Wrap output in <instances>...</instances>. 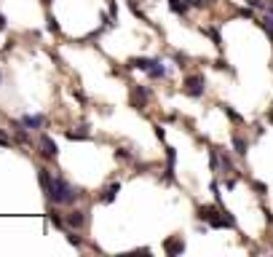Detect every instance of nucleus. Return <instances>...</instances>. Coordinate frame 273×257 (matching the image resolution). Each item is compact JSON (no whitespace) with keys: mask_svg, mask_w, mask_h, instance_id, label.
I'll use <instances>...</instances> for the list:
<instances>
[{"mask_svg":"<svg viewBox=\"0 0 273 257\" xmlns=\"http://www.w3.org/2000/svg\"><path fill=\"white\" fill-rule=\"evenodd\" d=\"M46 199L54 204V206H72V204L81 199V190L72 185V182H67L64 177H54L49 190H46Z\"/></svg>","mask_w":273,"mask_h":257,"instance_id":"f257e3e1","label":"nucleus"},{"mask_svg":"<svg viewBox=\"0 0 273 257\" xmlns=\"http://www.w3.org/2000/svg\"><path fill=\"white\" fill-rule=\"evenodd\" d=\"M182 91L190 97V100H201V97L206 94V78L204 72H193V75H188L182 81Z\"/></svg>","mask_w":273,"mask_h":257,"instance_id":"f03ea898","label":"nucleus"},{"mask_svg":"<svg viewBox=\"0 0 273 257\" xmlns=\"http://www.w3.org/2000/svg\"><path fill=\"white\" fill-rule=\"evenodd\" d=\"M38 148H41V155L46 158V161H56V155H59V145L51 140V137H41L38 140Z\"/></svg>","mask_w":273,"mask_h":257,"instance_id":"7ed1b4c3","label":"nucleus"},{"mask_svg":"<svg viewBox=\"0 0 273 257\" xmlns=\"http://www.w3.org/2000/svg\"><path fill=\"white\" fill-rule=\"evenodd\" d=\"M148 100H150V89H148V86H134V89H131V107L145 110V107H148Z\"/></svg>","mask_w":273,"mask_h":257,"instance_id":"20e7f679","label":"nucleus"},{"mask_svg":"<svg viewBox=\"0 0 273 257\" xmlns=\"http://www.w3.org/2000/svg\"><path fill=\"white\" fill-rule=\"evenodd\" d=\"M164 252L169 255V257L182 255V252H185V241H182V236H171V239H166V241H164Z\"/></svg>","mask_w":273,"mask_h":257,"instance_id":"39448f33","label":"nucleus"},{"mask_svg":"<svg viewBox=\"0 0 273 257\" xmlns=\"http://www.w3.org/2000/svg\"><path fill=\"white\" fill-rule=\"evenodd\" d=\"M64 222H67V228L81 230V228L86 225V212H83V209H72V212L64 214Z\"/></svg>","mask_w":273,"mask_h":257,"instance_id":"423d86ee","label":"nucleus"},{"mask_svg":"<svg viewBox=\"0 0 273 257\" xmlns=\"http://www.w3.org/2000/svg\"><path fill=\"white\" fill-rule=\"evenodd\" d=\"M174 166H177V150L166 148V171H164L166 182H174Z\"/></svg>","mask_w":273,"mask_h":257,"instance_id":"0eeeda50","label":"nucleus"},{"mask_svg":"<svg viewBox=\"0 0 273 257\" xmlns=\"http://www.w3.org/2000/svg\"><path fill=\"white\" fill-rule=\"evenodd\" d=\"M118 193H121V182H110V185L102 190V196H99V201H102V204H112V201L118 199Z\"/></svg>","mask_w":273,"mask_h":257,"instance_id":"6e6552de","label":"nucleus"},{"mask_svg":"<svg viewBox=\"0 0 273 257\" xmlns=\"http://www.w3.org/2000/svg\"><path fill=\"white\" fill-rule=\"evenodd\" d=\"M233 150H236L238 158H246V153H249V140L241 134H233Z\"/></svg>","mask_w":273,"mask_h":257,"instance_id":"1a4fd4ad","label":"nucleus"},{"mask_svg":"<svg viewBox=\"0 0 273 257\" xmlns=\"http://www.w3.org/2000/svg\"><path fill=\"white\" fill-rule=\"evenodd\" d=\"M166 75H169L166 64L161 62V59H153V67L148 70V78H153V81H158V78H166Z\"/></svg>","mask_w":273,"mask_h":257,"instance_id":"9d476101","label":"nucleus"},{"mask_svg":"<svg viewBox=\"0 0 273 257\" xmlns=\"http://www.w3.org/2000/svg\"><path fill=\"white\" fill-rule=\"evenodd\" d=\"M129 70H142V72H148L153 67V59L148 56H134V59H129V64H126Z\"/></svg>","mask_w":273,"mask_h":257,"instance_id":"9b49d317","label":"nucleus"},{"mask_svg":"<svg viewBox=\"0 0 273 257\" xmlns=\"http://www.w3.org/2000/svg\"><path fill=\"white\" fill-rule=\"evenodd\" d=\"M22 123H24L30 131H38V129L46 126V118H43V115H22Z\"/></svg>","mask_w":273,"mask_h":257,"instance_id":"f8f14e48","label":"nucleus"},{"mask_svg":"<svg viewBox=\"0 0 273 257\" xmlns=\"http://www.w3.org/2000/svg\"><path fill=\"white\" fill-rule=\"evenodd\" d=\"M209 166H212L215 174H222V155H219V148L209 150Z\"/></svg>","mask_w":273,"mask_h":257,"instance_id":"ddd939ff","label":"nucleus"},{"mask_svg":"<svg viewBox=\"0 0 273 257\" xmlns=\"http://www.w3.org/2000/svg\"><path fill=\"white\" fill-rule=\"evenodd\" d=\"M11 129H14V134H16V140H19V142H24V145L30 142V129L24 126L22 121H14V123H11Z\"/></svg>","mask_w":273,"mask_h":257,"instance_id":"4468645a","label":"nucleus"},{"mask_svg":"<svg viewBox=\"0 0 273 257\" xmlns=\"http://www.w3.org/2000/svg\"><path fill=\"white\" fill-rule=\"evenodd\" d=\"M67 140H78V142H86V140H91V134H89V126L67 129Z\"/></svg>","mask_w":273,"mask_h":257,"instance_id":"2eb2a0df","label":"nucleus"},{"mask_svg":"<svg viewBox=\"0 0 273 257\" xmlns=\"http://www.w3.org/2000/svg\"><path fill=\"white\" fill-rule=\"evenodd\" d=\"M169 8H171V14H177V16H188L190 5H188V0H169Z\"/></svg>","mask_w":273,"mask_h":257,"instance_id":"dca6fc26","label":"nucleus"},{"mask_svg":"<svg viewBox=\"0 0 273 257\" xmlns=\"http://www.w3.org/2000/svg\"><path fill=\"white\" fill-rule=\"evenodd\" d=\"M64 236H67V241H70L75 249H83V239H81V233H78L75 228H67V230H64Z\"/></svg>","mask_w":273,"mask_h":257,"instance_id":"f3484780","label":"nucleus"},{"mask_svg":"<svg viewBox=\"0 0 273 257\" xmlns=\"http://www.w3.org/2000/svg\"><path fill=\"white\" fill-rule=\"evenodd\" d=\"M38 180H41V188H43V193H46V190H49V185H51V180H54V174H51V171L49 169H38Z\"/></svg>","mask_w":273,"mask_h":257,"instance_id":"a211bd4d","label":"nucleus"},{"mask_svg":"<svg viewBox=\"0 0 273 257\" xmlns=\"http://www.w3.org/2000/svg\"><path fill=\"white\" fill-rule=\"evenodd\" d=\"M49 222H51V225H54V228H64V225H67V222H64V217L59 214L54 206L49 209Z\"/></svg>","mask_w":273,"mask_h":257,"instance_id":"6ab92c4d","label":"nucleus"},{"mask_svg":"<svg viewBox=\"0 0 273 257\" xmlns=\"http://www.w3.org/2000/svg\"><path fill=\"white\" fill-rule=\"evenodd\" d=\"M201 30H204V35H209L212 41H215L217 49H222V35H219V30H217V27H201Z\"/></svg>","mask_w":273,"mask_h":257,"instance_id":"aec40b11","label":"nucleus"},{"mask_svg":"<svg viewBox=\"0 0 273 257\" xmlns=\"http://www.w3.org/2000/svg\"><path fill=\"white\" fill-rule=\"evenodd\" d=\"M46 30L54 32V35H59V32H62V27H59V22H56V16H54V14L46 16Z\"/></svg>","mask_w":273,"mask_h":257,"instance_id":"412c9836","label":"nucleus"},{"mask_svg":"<svg viewBox=\"0 0 273 257\" xmlns=\"http://www.w3.org/2000/svg\"><path fill=\"white\" fill-rule=\"evenodd\" d=\"M129 8H131V14H134V16L139 19V22H150V19L145 16V11L139 8V3H137V0H131V3H129Z\"/></svg>","mask_w":273,"mask_h":257,"instance_id":"4be33fe9","label":"nucleus"},{"mask_svg":"<svg viewBox=\"0 0 273 257\" xmlns=\"http://www.w3.org/2000/svg\"><path fill=\"white\" fill-rule=\"evenodd\" d=\"M219 107H222V110H225V115H228V118H230V121H233V123H241V121H244V118H241V115H238V113H236V110H233V107H228V104H219Z\"/></svg>","mask_w":273,"mask_h":257,"instance_id":"5701e85b","label":"nucleus"},{"mask_svg":"<svg viewBox=\"0 0 273 257\" xmlns=\"http://www.w3.org/2000/svg\"><path fill=\"white\" fill-rule=\"evenodd\" d=\"M190 8H212L215 5V0H188Z\"/></svg>","mask_w":273,"mask_h":257,"instance_id":"b1692460","label":"nucleus"},{"mask_svg":"<svg viewBox=\"0 0 273 257\" xmlns=\"http://www.w3.org/2000/svg\"><path fill=\"white\" fill-rule=\"evenodd\" d=\"M115 158L118 161H131V150L129 148H115Z\"/></svg>","mask_w":273,"mask_h":257,"instance_id":"393cba45","label":"nucleus"},{"mask_svg":"<svg viewBox=\"0 0 273 257\" xmlns=\"http://www.w3.org/2000/svg\"><path fill=\"white\" fill-rule=\"evenodd\" d=\"M11 145H14V137L5 134V131L0 129V148H11Z\"/></svg>","mask_w":273,"mask_h":257,"instance_id":"a878e982","label":"nucleus"},{"mask_svg":"<svg viewBox=\"0 0 273 257\" xmlns=\"http://www.w3.org/2000/svg\"><path fill=\"white\" fill-rule=\"evenodd\" d=\"M246 5H249V8H255V11H265V8H268V3H265V0H246Z\"/></svg>","mask_w":273,"mask_h":257,"instance_id":"bb28decb","label":"nucleus"},{"mask_svg":"<svg viewBox=\"0 0 273 257\" xmlns=\"http://www.w3.org/2000/svg\"><path fill=\"white\" fill-rule=\"evenodd\" d=\"M174 62H177V67H188V54H174Z\"/></svg>","mask_w":273,"mask_h":257,"instance_id":"cd10ccee","label":"nucleus"},{"mask_svg":"<svg viewBox=\"0 0 273 257\" xmlns=\"http://www.w3.org/2000/svg\"><path fill=\"white\" fill-rule=\"evenodd\" d=\"M238 16H244V19H255V8H249V5H246V8H238Z\"/></svg>","mask_w":273,"mask_h":257,"instance_id":"c85d7f7f","label":"nucleus"},{"mask_svg":"<svg viewBox=\"0 0 273 257\" xmlns=\"http://www.w3.org/2000/svg\"><path fill=\"white\" fill-rule=\"evenodd\" d=\"M153 131H156V137H158V140H161V142L166 140V129L161 126V123H156V126H153Z\"/></svg>","mask_w":273,"mask_h":257,"instance_id":"c756f323","label":"nucleus"},{"mask_svg":"<svg viewBox=\"0 0 273 257\" xmlns=\"http://www.w3.org/2000/svg\"><path fill=\"white\" fill-rule=\"evenodd\" d=\"M209 188H212V193H215V201H217V204H222V193H219V185H217V182H212Z\"/></svg>","mask_w":273,"mask_h":257,"instance_id":"7c9ffc66","label":"nucleus"},{"mask_svg":"<svg viewBox=\"0 0 273 257\" xmlns=\"http://www.w3.org/2000/svg\"><path fill=\"white\" fill-rule=\"evenodd\" d=\"M110 16L118 19V3H115V0H110Z\"/></svg>","mask_w":273,"mask_h":257,"instance_id":"2f4dec72","label":"nucleus"},{"mask_svg":"<svg viewBox=\"0 0 273 257\" xmlns=\"http://www.w3.org/2000/svg\"><path fill=\"white\" fill-rule=\"evenodd\" d=\"M252 188H255V190H257L260 196H265V190H268V188L263 185V182H252Z\"/></svg>","mask_w":273,"mask_h":257,"instance_id":"473e14b6","label":"nucleus"},{"mask_svg":"<svg viewBox=\"0 0 273 257\" xmlns=\"http://www.w3.org/2000/svg\"><path fill=\"white\" fill-rule=\"evenodd\" d=\"M215 67H217V70H230V67H228V62H225V59H217V62H215Z\"/></svg>","mask_w":273,"mask_h":257,"instance_id":"72a5a7b5","label":"nucleus"},{"mask_svg":"<svg viewBox=\"0 0 273 257\" xmlns=\"http://www.w3.org/2000/svg\"><path fill=\"white\" fill-rule=\"evenodd\" d=\"M72 94H75L78 102H86V94H83V91H72Z\"/></svg>","mask_w":273,"mask_h":257,"instance_id":"f704fd0d","label":"nucleus"},{"mask_svg":"<svg viewBox=\"0 0 273 257\" xmlns=\"http://www.w3.org/2000/svg\"><path fill=\"white\" fill-rule=\"evenodd\" d=\"M5 27H8V22H5V16H3V14H0V32H3Z\"/></svg>","mask_w":273,"mask_h":257,"instance_id":"c9c22d12","label":"nucleus"},{"mask_svg":"<svg viewBox=\"0 0 273 257\" xmlns=\"http://www.w3.org/2000/svg\"><path fill=\"white\" fill-rule=\"evenodd\" d=\"M268 123H271V126H273V107L268 110Z\"/></svg>","mask_w":273,"mask_h":257,"instance_id":"e433bc0d","label":"nucleus"},{"mask_svg":"<svg viewBox=\"0 0 273 257\" xmlns=\"http://www.w3.org/2000/svg\"><path fill=\"white\" fill-rule=\"evenodd\" d=\"M265 11H268V14H273V0H268V8H265Z\"/></svg>","mask_w":273,"mask_h":257,"instance_id":"4c0bfd02","label":"nucleus"},{"mask_svg":"<svg viewBox=\"0 0 273 257\" xmlns=\"http://www.w3.org/2000/svg\"><path fill=\"white\" fill-rule=\"evenodd\" d=\"M41 3H43V5H51V0H41Z\"/></svg>","mask_w":273,"mask_h":257,"instance_id":"58836bf2","label":"nucleus"},{"mask_svg":"<svg viewBox=\"0 0 273 257\" xmlns=\"http://www.w3.org/2000/svg\"><path fill=\"white\" fill-rule=\"evenodd\" d=\"M0 83H3V72H0Z\"/></svg>","mask_w":273,"mask_h":257,"instance_id":"ea45409f","label":"nucleus"}]
</instances>
